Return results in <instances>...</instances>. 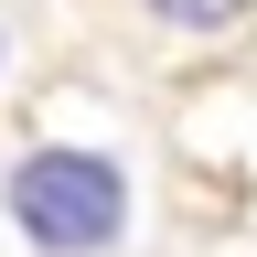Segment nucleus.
Instances as JSON below:
<instances>
[{"mask_svg":"<svg viewBox=\"0 0 257 257\" xmlns=\"http://www.w3.org/2000/svg\"><path fill=\"white\" fill-rule=\"evenodd\" d=\"M11 225L43 257H107L128 236V172L107 150H32L11 161Z\"/></svg>","mask_w":257,"mask_h":257,"instance_id":"nucleus-1","label":"nucleus"},{"mask_svg":"<svg viewBox=\"0 0 257 257\" xmlns=\"http://www.w3.org/2000/svg\"><path fill=\"white\" fill-rule=\"evenodd\" d=\"M140 11H150L161 32H236L257 0H140Z\"/></svg>","mask_w":257,"mask_h":257,"instance_id":"nucleus-2","label":"nucleus"}]
</instances>
